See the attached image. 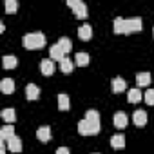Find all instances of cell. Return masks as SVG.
Listing matches in <instances>:
<instances>
[{
  "instance_id": "obj_1",
  "label": "cell",
  "mask_w": 154,
  "mask_h": 154,
  "mask_svg": "<svg viewBox=\"0 0 154 154\" xmlns=\"http://www.w3.org/2000/svg\"><path fill=\"white\" fill-rule=\"evenodd\" d=\"M114 33L116 35H131V33H140L141 31V18H116L114 20Z\"/></svg>"
},
{
  "instance_id": "obj_2",
  "label": "cell",
  "mask_w": 154,
  "mask_h": 154,
  "mask_svg": "<svg viewBox=\"0 0 154 154\" xmlns=\"http://www.w3.org/2000/svg\"><path fill=\"white\" fill-rule=\"evenodd\" d=\"M22 44L26 49H31V51L42 49L45 45V35L44 33H27V35H24Z\"/></svg>"
},
{
  "instance_id": "obj_3",
  "label": "cell",
  "mask_w": 154,
  "mask_h": 154,
  "mask_svg": "<svg viewBox=\"0 0 154 154\" xmlns=\"http://www.w3.org/2000/svg\"><path fill=\"white\" fill-rule=\"evenodd\" d=\"M78 132L82 136H96L100 132V122H87L85 118L78 123Z\"/></svg>"
},
{
  "instance_id": "obj_4",
  "label": "cell",
  "mask_w": 154,
  "mask_h": 154,
  "mask_svg": "<svg viewBox=\"0 0 154 154\" xmlns=\"http://www.w3.org/2000/svg\"><path fill=\"white\" fill-rule=\"evenodd\" d=\"M67 6L72 9V13L76 15V18H87L89 17V11H87V6L82 2V0H67Z\"/></svg>"
},
{
  "instance_id": "obj_5",
  "label": "cell",
  "mask_w": 154,
  "mask_h": 154,
  "mask_svg": "<svg viewBox=\"0 0 154 154\" xmlns=\"http://www.w3.org/2000/svg\"><path fill=\"white\" fill-rule=\"evenodd\" d=\"M150 82H152L150 72L143 71V72H138V74H136V85H138V87H149Z\"/></svg>"
},
{
  "instance_id": "obj_6",
  "label": "cell",
  "mask_w": 154,
  "mask_h": 154,
  "mask_svg": "<svg viewBox=\"0 0 154 154\" xmlns=\"http://www.w3.org/2000/svg\"><path fill=\"white\" fill-rule=\"evenodd\" d=\"M49 56H51L53 62H62V60L65 58V53H63V49H62L58 44H54V45L49 49Z\"/></svg>"
},
{
  "instance_id": "obj_7",
  "label": "cell",
  "mask_w": 154,
  "mask_h": 154,
  "mask_svg": "<svg viewBox=\"0 0 154 154\" xmlns=\"http://www.w3.org/2000/svg\"><path fill=\"white\" fill-rule=\"evenodd\" d=\"M147 112L145 111H141V109H138V111H134V114H132V123L134 125H138V127H143L145 123H147Z\"/></svg>"
},
{
  "instance_id": "obj_8",
  "label": "cell",
  "mask_w": 154,
  "mask_h": 154,
  "mask_svg": "<svg viewBox=\"0 0 154 154\" xmlns=\"http://www.w3.org/2000/svg\"><path fill=\"white\" fill-rule=\"evenodd\" d=\"M112 122H114V125H116L118 129H125V127H127V123H129V118H127V114H125L123 111H118V112L114 114Z\"/></svg>"
},
{
  "instance_id": "obj_9",
  "label": "cell",
  "mask_w": 154,
  "mask_h": 154,
  "mask_svg": "<svg viewBox=\"0 0 154 154\" xmlns=\"http://www.w3.org/2000/svg\"><path fill=\"white\" fill-rule=\"evenodd\" d=\"M40 71L44 76H51L54 72V62L53 60H42L40 62Z\"/></svg>"
},
{
  "instance_id": "obj_10",
  "label": "cell",
  "mask_w": 154,
  "mask_h": 154,
  "mask_svg": "<svg viewBox=\"0 0 154 154\" xmlns=\"http://www.w3.org/2000/svg\"><path fill=\"white\" fill-rule=\"evenodd\" d=\"M36 138L40 140V141H49L51 140V127L49 125H42V127H38V131H36Z\"/></svg>"
},
{
  "instance_id": "obj_11",
  "label": "cell",
  "mask_w": 154,
  "mask_h": 154,
  "mask_svg": "<svg viewBox=\"0 0 154 154\" xmlns=\"http://www.w3.org/2000/svg\"><path fill=\"white\" fill-rule=\"evenodd\" d=\"M0 91H2L4 94H11V93H15V80H11V78H4L2 82H0Z\"/></svg>"
},
{
  "instance_id": "obj_12",
  "label": "cell",
  "mask_w": 154,
  "mask_h": 154,
  "mask_svg": "<svg viewBox=\"0 0 154 154\" xmlns=\"http://www.w3.org/2000/svg\"><path fill=\"white\" fill-rule=\"evenodd\" d=\"M13 136H17V134H15V129H13L9 123L0 129V140H2V141H9Z\"/></svg>"
},
{
  "instance_id": "obj_13",
  "label": "cell",
  "mask_w": 154,
  "mask_h": 154,
  "mask_svg": "<svg viewBox=\"0 0 154 154\" xmlns=\"http://www.w3.org/2000/svg\"><path fill=\"white\" fill-rule=\"evenodd\" d=\"M78 38H80V40H84V42L91 40V38H93V27H91L89 24L82 26V27L78 29Z\"/></svg>"
},
{
  "instance_id": "obj_14",
  "label": "cell",
  "mask_w": 154,
  "mask_h": 154,
  "mask_svg": "<svg viewBox=\"0 0 154 154\" xmlns=\"http://www.w3.org/2000/svg\"><path fill=\"white\" fill-rule=\"evenodd\" d=\"M26 96H27L29 102L36 100V98L40 96V89H38V85H35V84H27V87H26Z\"/></svg>"
},
{
  "instance_id": "obj_15",
  "label": "cell",
  "mask_w": 154,
  "mask_h": 154,
  "mask_svg": "<svg viewBox=\"0 0 154 154\" xmlns=\"http://www.w3.org/2000/svg\"><path fill=\"white\" fill-rule=\"evenodd\" d=\"M2 65H4V69H15L18 65V58L13 56V54H6L2 58Z\"/></svg>"
},
{
  "instance_id": "obj_16",
  "label": "cell",
  "mask_w": 154,
  "mask_h": 154,
  "mask_svg": "<svg viewBox=\"0 0 154 154\" xmlns=\"http://www.w3.org/2000/svg\"><path fill=\"white\" fill-rule=\"evenodd\" d=\"M111 145H112V149L122 150V149L125 147V136H123V134H114V136L111 138Z\"/></svg>"
},
{
  "instance_id": "obj_17",
  "label": "cell",
  "mask_w": 154,
  "mask_h": 154,
  "mask_svg": "<svg viewBox=\"0 0 154 154\" xmlns=\"http://www.w3.org/2000/svg\"><path fill=\"white\" fill-rule=\"evenodd\" d=\"M8 149L11 152H22V140L18 136H13L9 141H8Z\"/></svg>"
},
{
  "instance_id": "obj_18",
  "label": "cell",
  "mask_w": 154,
  "mask_h": 154,
  "mask_svg": "<svg viewBox=\"0 0 154 154\" xmlns=\"http://www.w3.org/2000/svg\"><path fill=\"white\" fill-rule=\"evenodd\" d=\"M112 93H123L125 91V87H127V84H125V80L123 78H120V76H116V78H112Z\"/></svg>"
},
{
  "instance_id": "obj_19",
  "label": "cell",
  "mask_w": 154,
  "mask_h": 154,
  "mask_svg": "<svg viewBox=\"0 0 154 154\" xmlns=\"http://www.w3.org/2000/svg\"><path fill=\"white\" fill-rule=\"evenodd\" d=\"M141 98H143V94H141V91H140L138 87H134V89H131V91L127 93V100H129L131 103H138V102H141Z\"/></svg>"
},
{
  "instance_id": "obj_20",
  "label": "cell",
  "mask_w": 154,
  "mask_h": 154,
  "mask_svg": "<svg viewBox=\"0 0 154 154\" xmlns=\"http://www.w3.org/2000/svg\"><path fill=\"white\" fill-rule=\"evenodd\" d=\"M0 116H2V120L8 122V123L17 122V112H15V109H4L2 112H0Z\"/></svg>"
},
{
  "instance_id": "obj_21",
  "label": "cell",
  "mask_w": 154,
  "mask_h": 154,
  "mask_svg": "<svg viewBox=\"0 0 154 154\" xmlns=\"http://www.w3.org/2000/svg\"><path fill=\"white\" fill-rule=\"evenodd\" d=\"M60 69H62V72H63V74H71V72H72V69H74L72 60H71V58H63V60L60 62Z\"/></svg>"
},
{
  "instance_id": "obj_22",
  "label": "cell",
  "mask_w": 154,
  "mask_h": 154,
  "mask_svg": "<svg viewBox=\"0 0 154 154\" xmlns=\"http://www.w3.org/2000/svg\"><path fill=\"white\" fill-rule=\"evenodd\" d=\"M89 54L87 53H76V56H74V62H76V65H80V67H85L87 63H89Z\"/></svg>"
},
{
  "instance_id": "obj_23",
  "label": "cell",
  "mask_w": 154,
  "mask_h": 154,
  "mask_svg": "<svg viewBox=\"0 0 154 154\" xmlns=\"http://www.w3.org/2000/svg\"><path fill=\"white\" fill-rule=\"evenodd\" d=\"M56 44H58V45H60V47L63 49V53H65V54H67V53H69V51L72 49V44H71V40H69L67 36H62V38H60V40H58Z\"/></svg>"
},
{
  "instance_id": "obj_24",
  "label": "cell",
  "mask_w": 154,
  "mask_h": 154,
  "mask_svg": "<svg viewBox=\"0 0 154 154\" xmlns=\"http://www.w3.org/2000/svg\"><path fill=\"white\" fill-rule=\"evenodd\" d=\"M58 109L60 111H67L69 109V96L67 94H58Z\"/></svg>"
},
{
  "instance_id": "obj_25",
  "label": "cell",
  "mask_w": 154,
  "mask_h": 154,
  "mask_svg": "<svg viewBox=\"0 0 154 154\" xmlns=\"http://www.w3.org/2000/svg\"><path fill=\"white\" fill-rule=\"evenodd\" d=\"M85 120H87V122H100V114H98V111L89 109V111L85 112Z\"/></svg>"
},
{
  "instance_id": "obj_26",
  "label": "cell",
  "mask_w": 154,
  "mask_h": 154,
  "mask_svg": "<svg viewBox=\"0 0 154 154\" xmlns=\"http://www.w3.org/2000/svg\"><path fill=\"white\" fill-rule=\"evenodd\" d=\"M18 9V2L17 0H6V11L8 13H15Z\"/></svg>"
},
{
  "instance_id": "obj_27",
  "label": "cell",
  "mask_w": 154,
  "mask_h": 154,
  "mask_svg": "<svg viewBox=\"0 0 154 154\" xmlns=\"http://www.w3.org/2000/svg\"><path fill=\"white\" fill-rule=\"evenodd\" d=\"M143 98H145V103L154 105V89H147L145 94H143Z\"/></svg>"
},
{
  "instance_id": "obj_28",
  "label": "cell",
  "mask_w": 154,
  "mask_h": 154,
  "mask_svg": "<svg viewBox=\"0 0 154 154\" xmlns=\"http://www.w3.org/2000/svg\"><path fill=\"white\" fill-rule=\"evenodd\" d=\"M6 150H8V141L0 140V154H6Z\"/></svg>"
},
{
  "instance_id": "obj_29",
  "label": "cell",
  "mask_w": 154,
  "mask_h": 154,
  "mask_svg": "<svg viewBox=\"0 0 154 154\" xmlns=\"http://www.w3.org/2000/svg\"><path fill=\"white\" fill-rule=\"evenodd\" d=\"M56 154H69V149L67 147H58L56 149Z\"/></svg>"
},
{
  "instance_id": "obj_30",
  "label": "cell",
  "mask_w": 154,
  "mask_h": 154,
  "mask_svg": "<svg viewBox=\"0 0 154 154\" xmlns=\"http://www.w3.org/2000/svg\"><path fill=\"white\" fill-rule=\"evenodd\" d=\"M6 31V26H4V22H0V33H4Z\"/></svg>"
},
{
  "instance_id": "obj_31",
  "label": "cell",
  "mask_w": 154,
  "mask_h": 154,
  "mask_svg": "<svg viewBox=\"0 0 154 154\" xmlns=\"http://www.w3.org/2000/svg\"><path fill=\"white\" fill-rule=\"evenodd\" d=\"M152 35H154V29H152Z\"/></svg>"
},
{
  "instance_id": "obj_32",
  "label": "cell",
  "mask_w": 154,
  "mask_h": 154,
  "mask_svg": "<svg viewBox=\"0 0 154 154\" xmlns=\"http://www.w3.org/2000/svg\"><path fill=\"white\" fill-rule=\"evenodd\" d=\"M93 154H98V152H93Z\"/></svg>"
}]
</instances>
